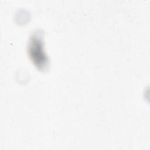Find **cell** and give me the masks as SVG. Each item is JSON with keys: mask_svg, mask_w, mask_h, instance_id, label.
Returning <instances> with one entry per match:
<instances>
[{"mask_svg": "<svg viewBox=\"0 0 150 150\" xmlns=\"http://www.w3.org/2000/svg\"><path fill=\"white\" fill-rule=\"evenodd\" d=\"M42 39V34L39 32H35L30 38L28 50L31 60L40 70H44L47 65V59L43 51Z\"/></svg>", "mask_w": 150, "mask_h": 150, "instance_id": "6da1fadb", "label": "cell"}]
</instances>
